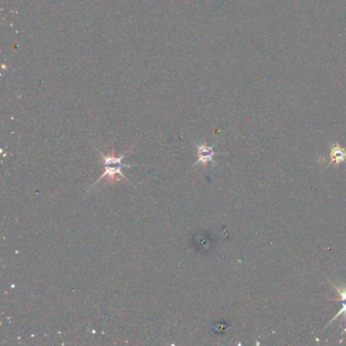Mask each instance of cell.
I'll use <instances>...</instances> for the list:
<instances>
[{"label": "cell", "mask_w": 346, "mask_h": 346, "mask_svg": "<svg viewBox=\"0 0 346 346\" xmlns=\"http://www.w3.org/2000/svg\"><path fill=\"white\" fill-rule=\"evenodd\" d=\"M99 151V150H98ZM103 157V162H104V167H105V172L103 173V175L97 180V182L90 187V189L93 187H95L101 180H103L104 178H114L115 175H119L120 177H122L123 179H125L126 181L130 182L123 174L122 172V168H126V167H137L139 165H129V164H123L122 159L126 156L125 154H122L120 156H115V155H105L104 153H102L101 151H99Z\"/></svg>", "instance_id": "1"}, {"label": "cell", "mask_w": 346, "mask_h": 346, "mask_svg": "<svg viewBox=\"0 0 346 346\" xmlns=\"http://www.w3.org/2000/svg\"><path fill=\"white\" fill-rule=\"evenodd\" d=\"M195 145L198 150V159L195 162L193 167L202 164L206 168L208 163L216 165V163L213 159V156L216 154V152L214 151V145L208 146L205 143H196Z\"/></svg>", "instance_id": "2"}, {"label": "cell", "mask_w": 346, "mask_h": 346, "mask_svg": "<svg viewBox=\"0 0 346 346\" xmlns=\"http://www.w3.org/2000/svg\"><path fill=\"white\" fill-rule=\"evenodd\" d=\"M346 151L343 147L339 145V143L331 144L330 149V162L329 165L335 164L336 166L340 165L341 163L345 162Z\"/></svg>", "instance_id": "3"}, {"label": "cell", "mask_w": 346, "mask_h": 346, "mask_svg": "<svg viewBox=\"0 0 346 346\" xmlns=\"http://www.w3.org/2000/svg\"><path fill=\"white\" fill-rule=\"evenodd\" d=\"M341 302H342V304H341V306H342L341 310L338 312V314H336V315L334 316V318H333V319H332V320H331V321H330V322H329V323L326 325V327H325L324 329H326V328H327V327H328V326H329V325H330L332 322H334V321H335L337 318H339L340 316H344V320H345L346 322V301L342 299Z\"/></svg>", "instance_id": "4"}]
</instances>
